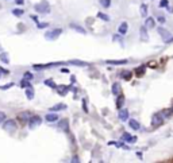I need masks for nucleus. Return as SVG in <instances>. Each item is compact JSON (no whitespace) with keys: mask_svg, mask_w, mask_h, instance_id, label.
<instances>
[{"mask_svg":"<svg viewBox=\"0 0 173 163\" xmlns=\"http://www.w3.org/2000/svg\"><path fill=\"white\" fill-rule=\"evenodd\" d=\"M166 115V112H161V113H155V115L151 116V125L153 127H158L162 124L164 121V117Z\"/></svg>","mask_w":173,"mask_h":163,"instance_id":"nucleus-2","label":"nucleus"},{"mask_svg":"<svg viewBox=\"0 0 173 163\" xmlns=\"http://www.w3.org/2000/svg\"><path fill=\"white\" fill-rule=\"evenodd\" d=\"M118 117H119V120H122V121H126V120H129V110L126 109V108H120Z\"/></svg>","mask_w":173,"mask_h":163,"instance_id":"nucleus-7","label":"nucleus"},{"mask_svg":"<svg viewBox=\"0 0 173 163\" xmlns=\"http://www.w3.org/2000/svg\"><path fill=\"white\" fill-rule=\"evenodd\" d=\"M157 20H158L160 23H165V20H166V19H165V16H158V18H157Z\"/></svg>","mask_w":173,"mask_h":163,"instance_id":"nucleus-37","label":"nucleus"},{"mask_svg":"<svg viewBox=\"0 0 173 163\" xmlns=\"http://www.w3.org/2000/svg\"><path fill=\"white\" fill-rule=\"evenodd\" d=\"M0 59L4 62V63H9V58L7 54H0Z\"/></svg>","mask_w":173,"mask_h":163,"instance_id":"nucleus-26","label":"nucleus"},{"mask_svg":"<svg viewBox=\"0 0 173 163\" xmlns=\"http://www.w3.org/2000/svg\"><path fill=\"white\" fill-rule=\"evenodd\" d=\"M114 40H116V42H120L122 40V36L120 35H114V38H112Z\"/></svg>","mask_w":173,"mask_h":163,"instance_id":"nucleus-38","label":"nucleus"},{"mask_svg":"<svg viewBox=\"0 0 173 163\" xmlns=\"http://www.w3.org/2000/svg\"><path fill=\"white\" fill-rule=\"evenodd\" d=\"M143 73H145V66L138 67L137 69V75H143Z\"/></svg>","mask_w":173,"mask_h":163,"instance_id":"nucleus-31","label":"nucleus"},{"mask_svg":"<svg viewBox=\"0 0 173 163\" xmlns=\"http://www.w3.org/2000/svg\"><path fill=\"white\" fill-rule=\"evenodd\" d=\"M61 34H62L61 28H56V30H50L47 32H45V38L47 40H54V39H57Z\"/></svg>","mask_w":173,"mask_h":163,"instance_id":"nucleus-3","label":"nucleus"},{"mask_svg":"<svg viewBox=\"0 0 173 163\" xmlns=\"http://www.w3.org/2000/svg\"><path fill=\"white\" fill-rule=\"evenodd\" d=\"M41 123H42V119H41L39 116H31L30 120H28V125H30V128L38 127Z\"/></svg>","mask_w":173,"mask_h":163,"instance_id":"nucleus-5","label":"nucleus"},{"mask_svg":"<svg viewBox=\"0 0 173 163\" xmlns=\"http://www.w3.org/2000/svg\"><path fill=\"white\" fill-rule=\"evenodd\" d=\"M12 12H14V15H18V16H20V15L23 13V11H22V9H14Z\"/></svg>","mask_w":173,"mask_h":163,"instance_id":"nucleus-34","label":"nucleus"},{"mask_svg":"<svg viewBox=\"0 0 173 163\" xmlns=\"http://www.w3.org/2000/svg\"><path fill=\"white\" fill-rule=\"evenodd\" d=\"M45 84L47 85V86H50V88H57L56 84L53 82V79H46V81H45Z\"/></svg>","mask_w":173,"mask_h":163,"instance_id":"nucleus-29","label":"nucleus"},{"mask_svg":"<svg viewBox=\"0 0 173 163\" xmlns=\"http://www.w3.org/2000/svg\"><path fill=\"white\" fill-rule=\"evenodd\" d=\"M26 96L28 100H33V98H34V89L31 88V86L26 88Z\"/></svg>","mask_w":173,"mask_h":163,"instance_id":"nucleus-19","label":"nucleus"},{"mask_svg":"<svg viewBox=\"0 0 173 163\" xmlns=\"http://www.w3.org/2000/svg\"><path fill=\"white\" fill-rule=\"evenodd\" d=\"M68 90H69V88H66V86H57V92H58V94H61V96H65Z\"/></svg>","mask_w":173,"mask_h":163,"instance_id":"nucleus-20","label":"nucleus"},{"mask_svg":"<svg viewBox=\"0 0 173 163\" xmlns=\"http://www.w3.org/2000/svg\"><path fill=\"white\" fill-rule=\"evenodd\" d=\"M31 117V115L28 112H22L20 115H19V120H22V121H28Z\"/></svg>","mask_w":173,"mask_h":163,"instance_id":"nucleus-18","label":"nucleus"},{"mask_svg":"<svg viewBox=\"0 0 173 163\" xmlns=\"http://www.w3.org/2000/svg\"><path fill=\"white\" fill-rule=\"evenodd\" d=\"M3 128H4L5 131H8V132L15 131V129H16V123H15V120H7L4 123V125H3Z\"/></svg>","mask_w":173,"mask_h":163,"instance_id":"nucleus-4","label":"nucleus"},{"mask_svg":"<svg viewBox=\"0 0 173 163\" xmlns=\"http://www.w3.org/2000/svg\"><path fill=\"white\" fill-rule=\"evenodd\" d=\"M24 78L30 81V79H33V74H31V73H28V71H26V73H24Z\"/></svg>","mask_w":173,"mask_h":163,"instance_id":"nucleus-33","label":"nucleus"},{"mask_svg":"<svg viewBox=\"0 0 173 163\" xmlns=\"http://www.w3.org/2000/svg\"><path fill=\"white\" fill-rule=\"evenodd\" d=\"M123 102H124V97L122 96V94H119L118 100H116V108H118V109H120V108L123 106Z\"/></svg>","mask_w":173,"mask_h":163,"instance_id":"nucleus-21","label":"nucleus"},{"mask_svg":"<svg viewBox=\"0 0 173 163\" xmlns=\"http://www.w3.org/2000/svg\"><path fill=\"white\" fill-rule=\"evenodd\" d=\"M127 28H129V24H127L126 22L120 23V26L118 27V32H119L120 35H124V34L127 32Z\"/></svg>","mask_w":173,"mask_h":163,"instance_id":"nucleus-9","label":"nucleus"},{"mask_svg":"<svg viewBox=\"0 0 173 163\" xmlns=\"http://www.w3.org/2000/svg\"><path fill=\"white\" fill-rule=\"evenodd\" d=\"M23 1L24 0H16V4H23Z\"/></svg>","mask_w":173,"mask_h":163,"instance_id":"nucleus-41","label":"nucleus"},{"mask_svg":"<svg viewBox=\"0 0 173 163\" xmlns=\"http://www.w3.org/2000/svg\"><path fill=\"white\" fill-rule=\"evenodd\" d=\"M127 59H119V61H114V59H110V61H107L108 65H126L127 63Z\"/></svg>","mask_w":173,"mask_h":163,"instance_id":"nucleus-14","label":"nucleus"},{"mask_svg":"<svg viewBox=\"0 0 173 163\" xmlns=\"http://www.w3.org/2000/svg\"><path fill=\"white\" fill-rule=\"evenodd\" d=\"M61 73H69V70L68 69H61Z\"/></svg>","mask_w":173,"mask_h":163,"instance_id":"nucleus-42","label":"nucleus"},{"mask_svg":"<svg viewBox=\"0 0 173 163\" xmlns=\"http://www.w3.org/2000/svg\"><path fill=\"white\" fill-rule=\"evenodd\" d=\"M122 140L123 141H127V143H135L137 141V137L135 136H131L129 132H124L122 135Z\"/></svg>","mask_w":173,"mask_h":163,"instance_id":"nucleus-8","label":"nucleus"},{"mask_svg":"<svg viewBox=\"0 0 173 163\" xmlns=\"http://www.w3.org/2000/svg\"><path fill=\"white\" fill-rule=\"evenodd\" d=\"M111 90H112V93H114L115 96H119V93H120V85H119V82H114V84H112Z\"/></svg>","mask_w":173,"mask_h":163,"instance_id":"nucleus-11","label":"nucleus"},{"mask_svg":"<svg viewBox=\"0 0 173 163\" xmlns=\"http://www.w3.org/2000/svg\"><path fill=\"white\" fill-rule=\"evenodd\" d=\"M120 75H122V78H124V79H130L133 74H131V71H122Z\"/></svg>","mask_w":173,"mask_h":163,"instance_id":"nucleus-24","label":"nucleus"},{"mask_svg":"<svg viewBox=\"0 0 173 163\" xmlns=\"http://www.w3.org/2000/svg\"><path fill=\"white\" fill-rule=\"evenodd\" d=\"M45 119L46 121H49V123H53V121H57L58 120V116L56 113H47V115L45 116Z\"/></svg>","mask_w":173,"mask_h":163,"instance_id":"nucleus-10","label":"nucleus"},{"mask_svg":"<svg viewBox=\"0 0 173 163\" xmlns=\"http://www.w3.org/2000/svg\"><path fill=\"white\" fill-rule=\"evenodd\" d=\"M141 15H142L143 18H146V16H147V5L146 4L141 5Z\"/></svg>","mask_w":173,"mask_h":163,"instance_id":"nucleus-22","label":"nucleus"},{"mask_svg":"<svg viewBox=\"0 0 173 163\" xmlns=\"http://www.w3.org/2000/svg\"><path fill=\"white\" fill-rule=\"evenodd\" d=\"M5 120V113L4 112H0V123H3Z\"/></svg>","mask_w":173,"mask_h":163,"instance_id":"nucleus-35","label":"nucleus"},{"mask_svg":"<svg viewBox=\"0 0 173 163\" xmlns=\"http://www.w3.org/2000/svg\"><path fill=\"white\" fill-rule=\"evenodd\" d=\"M100 4L104 7V8H108L111 5V0H100Z\"/></svg>","mask_w":173,"mask_h":163,"instance_id":"nucleus-25","label":"nucleus"},{"mask_svg":"<svg viewBox=\"0 0 173 163\" xmlns=\"http://www.w3.org/2000/svg\"><path fill=\"white\" fill-rule=\"evenodd\" d=\"M34 8L38 13H49L50 12V5L47 1H41L38 4L34 5Z\"/></svg>","mask_w":173,"mask_h":163,"instance_id":"nucleus-1","label":"nucleus"},{"mask_svg":"<svg viewBox=\"0 0 173 163\" xmlns=\"http://www.w3.org/2000/svg\"><path fill=\"white\" fill-rule=\"evenodd\" d=\"M31 19H33L34 22H38V18H37V16H31Z\"/></svg>","mask_w":173,"mask_h":163,"instance_id":"nucleus-43","label":"nucleus"},{"mask_svg":"<svg viewBox=\"0 0 173 163\" xmlns=\"http://www.w3.org/2000/svg\"><path fill=\"white\" fill-rule=\"evenodd\" d=\"M155 26V20L153 18H147L146 22H145V27L146 28H153V27Z\"/></svg>","mask_w":173,"mask_h":163,"instance_id":"nucleus-16","label":"nucleus"},{"mask_svg":"<svg viewBox=\"0 0 173 163\" xmlns=\"http://www.w3.org/2000/svg\"><path fill=\"white\" fill-rule=\"evenodd\" d=\"M71 27H72V28H73L75 31H77V32H80V34H87V31H85L81 26H79V24H75V23H72Z\"/></svg>","mask_w":173,"mask_h":163,"instance_id":"nucleus-15","label":"nucleus"},{"mask_svg":"<svg viewBox=\"0 0 173 163\" xmlns=\"http://www.w3.org/2000/svg\"><path fill=\"white\" fill-rule=\"evenodd\" d=\"M172 110H173V109H172Z\"/></svg>","mask_w":173,"mask_h":163,"instance_id":"nucleus-44","label":"nucleus"},{"mask_svg":"<svg viewBox=\"0 0 173 163\" xmlns=\"http://www.w3.org/2000/svg\"><path fill=\"white\" fill-rule=\"evenodd\" d=\"M38 27L39 28H45V27H47V23H38Z\"/></svg>","mask_w":173,"mask_h":163,"instance_id":"nucleus-39","label":"nucleus"},{"mask_svg":"<svg viewBox=\"0 0 173 163\" xmlns=\"http://www.w3.org/2000/svg\"><path fill=\"white\" fill-rule=\"evenodd\" d=\"M62 109H66V105H65V104H57V105H54L50 108L52 112H57V110H62Z\"/></svg>","mask_w":173,"mask_h":163,"instance_id":"nucleus-17","label":"nucleus"},{"mask_svg":"<svg viewBox=\"0 0 173 163\" xmlns=\"http://www.w3.org/2000/svg\"><path fill=\"white\" fill-rule=\"evenodd\" d=\"M98 18H100L102 20H104V22H108V20H110V16L103 12H98Z\"/></svg>","mask_w":173,"mask_h":163,"instance_id":"nucleus-23","label":"nucleus"},{"mask_svg":"<svg viewBox=\"0 0 173 163\" xmlns=\"http://www.w3.org/2000/svg\"><path fill=\"white\" fill-rule=\"evenodd\" d=\"M72 162H73V163H77V162H80V159H79V158H77V156H73V159H72Z\"/></svg>","mask_w":173,"mask_h":163,"instance_id":"nucleus-40","label":"nucleus"},{"mask_svg":"<svg viewBox=\"0 0 173 163\" xmlns=\"http://www.w3.org/2000/svg\"><path fill=\"white\" fill-rule=\"evenodd\" d=\"M69 63H72V65H77V66H85V65H87L85 62H81V61H72V62H69Z\"/></svg>","mask_w":173,"mask_h":163,"instance_id":"nucleus-30","label":"nucleus"},{"mask_svg":"<svg viewBox=\"0 0 173 163\" xmlns=\"http://www.w3.org/2000/svg\"><path fill=\"white\" fill-rule=\"evenodd\" d=\"M129 125L133 128L134 131H138V129H139V127H141V125H139V123H138L137 120H134V119H130L129 120Z\"/></svg>","mask_w":173,"mask_h":163,"instance_id":"nucleus-12","label":"nucleus"},{"mask_svg":"<svg viewBox=\"0 0 173 163\" xmlns=\"http://www.w3.org/2000/svg\"><path fill=\"white\" fill-rule=\"evenodd\" d=\"M160 7H161V8H166V7H168V0H161V1H160Z\"/></svg>","mask_w":173,"mask_h":163,"instance_id":"nucleus-32","label":"nucleus"},{"mask_svg":"<svg viewBox=\"0 0 173 163\" xmlns=\"http://www.w3.org/2000/svg\"><path fill=\"white\" fill-rule=\"evenodd\" d=\"M158 34L162 36V39H164L165 42H168V40L170 39V32H169L166 28H164V27H158Z\"/></svg>","mask_w":173,"mask_h":163,"instance_id":"nucleus-6","label":"nucleus"},{"mask_svg":"<svg viewBox=\"0 0 173 163\" xmlns=\"http://www.w3.org/2000/svg\"><path fill=\"white\" fill-rule=\"evenodd\" d=\"M20 86H22V88H28V86H31L30 85V82H28V79H23L22 82H20Z\"/></svg>","mask_w":173,"mask_h":163,"instance_id":"nucleus-28","label":"nucleus"},{"mask_svg":"<svg viewBox=\"0 0 173 163\" xmlns=\"http://www.w3.org/2000/svg\"><path fill=\"white\" fill-rule=\"evenodd\" d=\"M139 35H141V39H142V40H147V39H149L147 32H146V27H145V26L139 28Z\"/></svg>","mask_w":173,"mask_h":163,"instance_id":"nucleus-13","label":"nucleus"},{"mask_svg":"<svg viewBox=\"0 0 173 163\" xmlns=\"http://www.w3.org/2000/svg\"><path fill=\"white\" fill-rule=\"evenodd\" d=\"M60 127H61L62 129H65V131H68V120H62L61 123H60Z\"/></svg>","mask_w":173,"mask_h":163,"instance_id":"nucleus-27","label":"nucleus"},{"mask_svg":"<svg viewBox=\"0 0 173 163\" xmlns=\"http://www.w3.org/2000/svg\"><path fill=\"white\" fill-rule=\"evenodd\" d=\"M83 109H84V112H88V108H87V101H85V100H83Z\"/></svg>","mask_w":173,"mask_h":163,"instance_id":"nucleus-36","label":"nucleus"}]
</instances>
